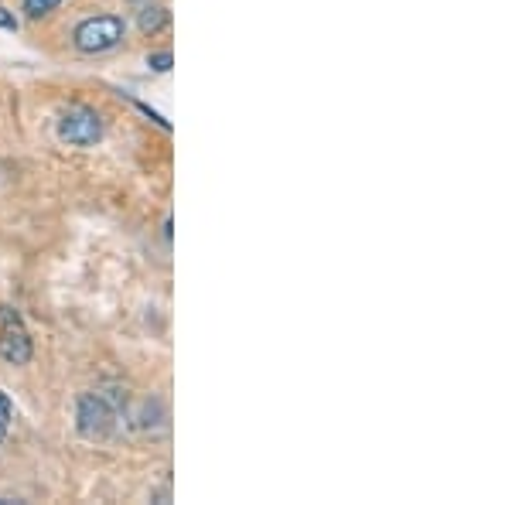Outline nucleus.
Returning <instances> with one entry per match:
<instances>
[{
    "label": "nucleus",
    "instance_id": "nucleus-4",
    "mask_svg": "<svg viewBox=\"0 0 512 505\" xmlns=\"http://www.w3.org/2000/svg\"><path fill=\"white\" fill-rule=\"evenodd\" d=\"M0 359L14 369L31 366L35 359V338H31L28 321L11 304H0Z\"/></svg>",
    "mask_w": 512,
    "mask_h": 505
},
{
    "label": "nucleus",
    "instance_id": "nucleus-1",
    "mask_svg": "<svg viewBox=\"0 0 512 505\" xmlns=\"http://www.w3.org/2000/svg\"><path fill=\"white\" fill-rule=\"evenodd\" d=\"M130 393L120 383H99L93 389H82L72 410L76 434L89 444H106L120 434L130 420Z\"/></svg>",
    "mask_w": 512,
    "mask_h": 505
},
{
    "label": "nucleus",
    "instance_id": "nucleus-3",
    "mask_svg": "<svg viewBox=\"0 0 512 505\" xmlns=\"http://www.w3.org/2000/svg\"><path fill=\"white\" fill-rule=\"evenodd\" d=\"M55 137L65 147H76V151H93V147L103 144L106 137V120L96 106L89 103H72L65 106L55 120Z\"/></svg>",
    "mask_w": 512,
    "mask_h": 505
},
{
    "label": "nucleus",
    "instance_id": "nucleus-10",
    "mask_svg": "<svg viewBox=\"0 0 512 505\" xmlns=\"http://www.w3.org/2000/svg\"><path fill=\"white\" fill-rule=\"evenodd\" d=\"M21 28V18L11 11V7H4L0 4V31H7V35H14V31Z\"/></svg>",
    "mask_w": 512,
    "mask_h": 505
},
{
    "label": "nucleus",
    "instance_id": "nucleus-2",
    "mask_svg": "<svg viewBox=\"0 0 512 505\" xmlns=\"http://www.w3.org/2000/svg\"><path fill=\"white\" fill-rule=\"evenodd\" d=\"M127 28L123 14H89L72 28V48L82 55H110L123 45Z\"/></svg>",
    "mask_w": 512,
    "mask_h": 505
},
{
    "label": "nucleus",
    "instance_id": "nucleus-9",
    "mask_svg": "<svg viewBox=\"0 0 512 505\" xmlns=\"http://www.w3.org/2000/svg\"><path fill=\"white\" fill-rule=\"evenodd\" d=\"M130 103H134V106H137V110H140V113H144V117H147V120H151V123H158V127L164 130V134H171V120H168V117H164V113H158V110H154V106H151V103H144V99H134V96H130Z\"/></svg>",
    "mask_w": 512,
    "mask_h": 505
},
{
    "label": "nucleus",
    "instance_id": "nucleus-7",
    "mask_svg": "<svg viewBox=\"0 0 512 505\" xmlns=\"http://www.w3.org/2000/svg\"><path fill=\"white\" fill-rule=\"evenodd\" d=\"M14 417H18V407H14L11 396L0 389V444L11 437V427H14Z\"/></svg>",
    "mask_w": 512,
    "mask_h": 505
},
{
    "label": "nucleus",
    "instance_id": "nucleus-11",
    "mask_svg": "<svg viewBox=\"0 0 512 505\" xmlns=\"http://www.w3.org/2000/svg\"><path fill=\"white\" fill-rule=\"evenodd\" d=\"M0 505H28L21 495H0Z\"/></svg>",
    "mask_w": 512,
    "mask_h": 505
},
{
    "label": "nucleus",
    "instance_id": "nucleus-5",
    "mask_svg": "<svg viewBox=\"0 0 512 505\" xmlns=\"http://www.w3.org/2000/svg\"><path fill=\"white\" fill-rule=\"evenodd\" d=\"M171 28V11L168 4H158V0H144L137 7V31L144 38H158L161 31Z\"/></svg>",
    "mask_w": 512,
    "mask_h": 505
},
{
    "label": "nucleus",
    "instance_id": "nucleus-8",
    "mask_svg": "<svg viewBox=\"0 0 512 505\" xmlns=\"http://www.w3.org/2000/svg\"><path fill=\"white\" fill-rule=\"evenodd\" d=\"M171 65H175V52H171V48H161V52L147 55V72H154V76H168Z\"/></svg>",
    "mask_w": 512,
    "mask_h": 505
},
{
    "label": "nucleus",
    "instance_id": "nucleus-6",
    "mask_svg": "<svg viewBox=\"0 0 512 505\" xmlns=\"http://www.w3.org/2000/svg\"><path fill=\"white\" fill-rule=\"evenodd\" d=\"M62 4L65 0H21V11L28 21H41V18H48V14L59 11Z\"/></svg>",
    "mask_w": 512,
    "mask_h": 505
}]
</instances>
